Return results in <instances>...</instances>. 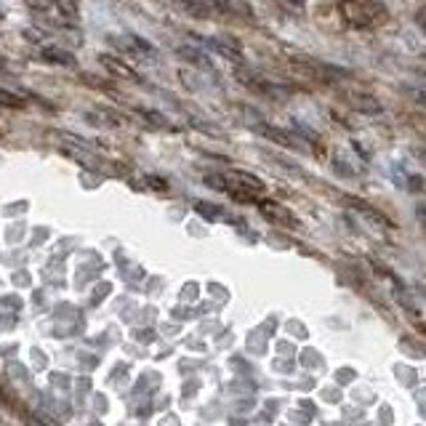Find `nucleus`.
<instances>
[{"instance_id":"obj_1","label":"nucleus","mask_w":426,"mask_h":426,"mask_svg":"<svg viewBox=\"0 0 426 426\" xmlns=\"http://www.w3.org/2000/svg\"><path fill=\"white\" fill-rule=\"evenodd\" d=\"M339 17L349 30H375L389 19V11L381 0H341Z\"/></svg>"},{"instance_id":"obj_2","label":"nucleus","mask_w":426,"mask_h":426,"mask_svg":"<svg viewBox=\"0 0 426 426\" xmlns=\"http://www.w3.org/2000/svg\"><path fill=\"white\" fill-rule=\"evenodd\" d=\"M235 78H238V83H242L248 91H254L258 96H267V99H280V96L288 94V88H280V85L272 83L269 78H264V75L256 72V69L238 67L235 69Z\"/></svg>"},{"instance_id":"obj_3","label":"nucleus","mask_w":426,"mask_h":426,"mask_svg":"<svg viewBox=\"0 0 426 426\" xmlns=\"http://www.w3.org/2000/svg\"><path fill=\"white\" fill-rule=\"evenodd\" d=\"M176 6H179L181 11H187L189 17H197V19L227 17L224 0H176Z\"/></svg>"},{"instance_id":"obj_4","label":"nucleus","mask_w":426,"mask_h":426,"mask_svg":"<svg viewBox=\"0 0 426 426\" xmlns=\"http://www.w3.org/2000/svg\"><path fill=\"white\" fill-rule=\"evenodd\" d=\"M258 208H261V213H264L269 222L280 224V227H288V229H296V227H299V219L290 213L285 205L272 203V200H264V203H258Z\"/></svg>"},{"instance_id":"obj_5","label":"nucleus","mask_w":426,"mask_h":426,"mask_svg":"<svg viewBox=\"0 0 426 426\" xmlns=\"http://www.w3.org/2000/svg\"><path fill=\"white\" fill-rule=\"evenodd\" d=\"M346 102L355 112H362V115H378L381 112V104L375 96H371L368 91H355V94H346Z\"/></svg>"},{"instance_id":"obj_6","label":"nucleus","mask_w":426,"mask_h":426,"mask_svg":"<svg viewBox=\"0 0 426 426\" xmlns=\"http://www.w3.org/2000/svg\"><path fill=\"white\" fill-rule=\"evenodd\" d=\"M99 62H102V67H107L115 78H123V80H139V75L134 72V69L128 67V64H123L120 59H115V56H99Z\"/></svg>"},{"instance_id":"obj_7","label":"nucleus","mask_w":426,"mask_h":426,"mask_svg":"<svg viewBox=\"0 0 426 426\" xmlns=\"http://www.w3.org/2000/svg\"><path fill=\"white\" fill-rule=\"evenodd\" d=\"M40 56H43L46 62L62 64V67H75V64H78L72 53L64 51V48H56V46H46V48H40Z\"/></svg>"},{"instance_id":"obj_8","label":"nucleus","mask_w":426,"mask_h":426,"mask_svg":"<svg viewBox=\"0 0 426 426\" xmlns=\"http://www.w3.org/2000/svg\"><path fill=\"white\" fill-rule=\"evenodd\" d=\"M258 134L267 139H272L277 144H283V147H296V139L290 131H280V128H274V125H267V123H261L258 125Z\"/></svg>"},{"instance_id":"obj_9","label":"nucleus","mask_w":426,"mask_h":426,"mask_svg":"<svg viewBox=\"0 0 426 426\" xmlns=\"http://www.w3.org/2000/svg\"><path fill=\"white\" fill-rule=\"evenodd\" d=\"M27 6L33 8V11H37V14H43V17H53L62 21V6L56 3V0H27Z\"/></svg>"},{"instance_id":"obj_10","label":"nucleus","mask_w":426,"mask_h":426,"mask_svg":"<svg viewBox=\"0 0 426 426\" xmlns=\"http://www.w3.org/2000/svg\"><path fill=\"white\" fill-rule=\"evenodd\" d=\"M179 56L181 59H187V62H192L195 67H203V69H213V62L205 56L200 48H192V46H181L179 48Z\"/></svg>"},{"instance_id":"obj_11","label":"nucleus","mask_w":426,"mask_h":426,"mask_svg":"<svg viewBox=\"0 0 426 426\" xmlns=\"http://www.w3.org/2000/svg\"><path fill=\"white\" fill-rule=\"evenodd\" d=\"M120 43L128 46V51L131 53H139V56H154L152 43L141 40V37H136V35H125V37H120Z\"/></svg>"},{"instance_id":"obj_12","label":"nucleus","mask_w":426,"mask_h":426,"mask_svg":"<svg viewBox=\"0 0 426 426\" xmlns=\"http://www.w3.org/2000/svg\"><path fill=\"white\" fill-rule=\"evenodd\" d=\"M0 107H11V109H21L24 107V96H19L14 91L0 88Z\"/></svg>"},{"instance_id":"obj_13","label":"nucleus","mask_w":426,"mask_h":426,"mask_svg":"<svg viewBox=\"0 0 426 426\" xmlns=\"http://www.w3.org/2000/svg\"><path fill=\"white\" fill-rule=\"evenodd\" d=\"M195 211H197V213H203L205 219H211V222H213L216 216H222V211H219V208H213V205H208V203H197L195 205Z\"/></svg>"},{"instance_id":"obj_14","label":"nucleus","mask_w":426,"mask_h":426,"mask_svg":"<svg viewBox=\"0 0 426 426\" xmlns=\"http://www.w3.org/2000/svg\"><path fill=\"white\" fill-rule=\"evenodd\" d=\"M285 11H293V14H299V11H304V6H307V0H277Z\"/></svg>"},{"instance_id":"obj_15","label":"nucleus","mask_w":426,"mask_h":426,"mask_svg":"<svg viewBox=\"0 0 426 426\" xmlns=\"http://www.w3.org/2000/svg\"><path fill=\"white\" fill-rule=\"evenodd\" d=\"M416 24H418V27H421V30L426 33V6H421V8H418V14H416Z\"/></svg>"},{"instance_id":"obj_16","label":"nucleus","mask_w":426,"mask_h":426,"mask_svg":"<svg viewBox=\"0 0 426 426\" xmlns=\"http://www.w3.org/2000/svg\"><path fill=\"white\" fill-rule=\"evenodd\" d=\"M3 17H6V11H3V8H0V19H3Z\"/></svg>"}]
</instances>
